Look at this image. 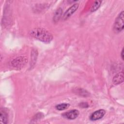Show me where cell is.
Masks as SVG:
<instances>
[{
  "mask_svg": "<svg viewBox=\"0 0 124 124\" xmlns=\"http://www.w3.org/2000/svg\"><path fill=\"white\" fill-rule=\"evenodd\" d=\"M74 93L77 94L84 97H86L89 95V93L87 91L82 88H77V89H75Z\"/></svg>",
  "mask_w": 124,
  "mask_h": 124,
  "instance_id": "obj_10",
  "label": "cell"
},
{
  "mask_svg": "<svg viewBox=\"0 0 124 124\" xmlns=\"http://www.w3.org/2000/svg\"><path fill=\"white\" fill-rule=\"evenodd\" d=\"M101 2H102V1H101V0L94 1L92 6L91 7V12H93L96 11L99 8L100 6L101 5Z\"/></svg>",
  "mask_w": 124,
  "mask_h": 124,
  "instance_id": "obj_11",
  "label": "cell"
},
{
  "mask_svg": "<svg viewBox=\"0 0 124 124\" xmlns=\"http://www.w3.org/2000/svg\"><path fill=\"white\" fill-rule=\"evenodd\" d=\"M62 10L61 8H58L56 11V12L54 15L53 17V21L55 23H57L59 20V19H60V18L62 16Z\"/></svg>",
  "mask_w": 124,
  "mask_h": 124,
  "instance_id": "obj_9",
  "label": "cell"
},
{
  "mask_svg": "<svg viewBox=\"0 0 124 124\" xmlns=\"http://www.w3.org/2000/svg\"><path fill=\"white\" fill-rule=\"evenodd\" d=\"M121 56L122 60H124V48H123L122 50V51L121 53Z\"/></svg>",
  "mask_w": 124,
  "mask_h": 124,
  "instance_id": "obj_14",
  "label": "cell"
},
{
  "mask_svg": "<svg viewBox=\"0 0 124 124\" xmlns=\"http://www.w3.org/2000/svg\"><path fill=\"white\" fill-rule=\"evenodd\" d=\"M113 83L115 85L119 84L124 81V72L122 71L116 75L113 78Z\"/></svg>",
  "mask_w": 124,
  "mask_h": 124,
  "instance_id": "obj_7",
  "label": "cell"
},
{
  "mask_svg": "<svg viewBox=\"0 0 124 124\" xmlns=\"http://www.w3.org/2000/svg\"><path fill=\"white\" fill-rule=\"evenodd\" d=\"M78 6L79 4L78 3H75L73 5H72L64 13L62 16V19L65 20L68 19L69 17H70L78 9Z\"/></svg>",
  "mask_w": 124,
  "mask_h": 124,
  "instance_id": "obj_4",
  "label": "cell"
},
{
  "mask_svg": "<svg viewBox=\"0 0 124 124\" xmlns=\"http://www.w3.org/2000/svg\"><path fill=\"white\" fill-rule=\"evenodd\" d=\"M0 119L3 124H7L8 123V114L7 112L2 108L0 111Z\"/></svg>",
  "mask_w": 124,
  "mask_h": 124,
  "instance_id": "obj_8",
  "label": "cell"
},
{
  "mask_svg": "<svg viewBox=\"0 0 124 124\" xmlns=\"http://www.w3.org/2000/svg\"><path fill=\"white\" fill-rule=\"evenodd\" d=\"M106 113V111L104 109H101L97 110L93 112L90 117V119L91 121L98 120L103 117Z\"/></svg>",
  "mask_w": 124,
  "mask_h": 124,
  "instance_id": "obj_5",
  "label": "cell"
},
{
  "mask_svg": "<svg viewBox=\"0 0 124 124\" xmlns=\"http://www.w3.org/2000/svg\"><path fill=\"white\" fill-rule=\"evenodd\" d=\"M79 107L82 108H87L89 107L88 104L86 102H82L79 104Z\"/></svg>",
  "mask_w": 124,
  "mask_h": 124,
  "instance_id": "obj_13",
  "label": "cell"
},
{
  "mask_svg": "<svg viewBox=\"0 0 124 124\" xmlns=\"http://www.w3.org/2000/svg\"><path fill=\"white\" fill-rule=\"evenodd\" d=\"M79 111L77 109H72L62 114L63 117L69 120H74L77 118L79 115Z\"/></svg>",
  "mask_w": 124,
  "mask_h": 124,
  "instance_id": "obj_6",
  "label": "cell"
},
{
  "mask_svg": "<svg viewBox=\"0 0 124 124\" xmlns=\"http://www.w3.org/2000/svg\"><path fill=\"white\" fill-rule=\"evenodd\" d=\"M124 24V12L122 11L116 17L114 25L113 31L115 32L118 33L123 31Z\"/></svg>",
  "mask_w": 124,
  "mask_h": 124,
  "instance_id": "obj_2",
  "label": "cell"
},
{
  "mask_svg": "<svg viewBox=\"0 0 124 124\" xmlns=\"http://www.w3.org/2000/svg\"><path fill=\"white\" fill-rule=\"evenodd\" d=\"M30 34L32 37L46 43H50L53 38L49 31L42 28H36L31 30Z\"/></svg>",
  "mask_w": 124,
  "mask_h": 124,
  "instance_id": "obj_1",
  "label": "cell"
},
{
  "mask_svg": "<svg viewBox=\"0 0 124 124\" xmlns=\"http://www.w3.org/2000/svg\"><path fill=\"white\" fill-rule=\"evenodd\" d=\"M27 62L28 59L27 57L24 56H20L11 61L10 62V64L13 67L21 68L23 67L26 64Z\"/></svg>",
  "mask_w": 124,
  "mask_h": 124,
  "instance_id": "obj_3",
  "label": "cell"
},
{
  "mask_svg": "<svg viewBox=\"0 0 124 124\" xmlns=\"http://www.w3.org/2000/svg\"><path fill=\"white\" fill-rule=\"evenodd\" d=\"M69 104L67 103H62V104H59L56 106L55 108L57 110H63L67 108H68L69 106Z\"/></svg>",
  "mask_w": 124,
  "mask_h": 124,
  "instance_id": "obj_12",
  "label": "cell"
}]
</instances>
